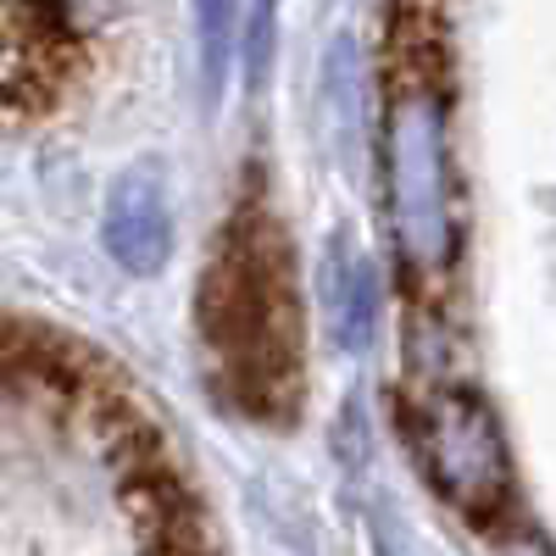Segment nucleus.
Segmentation results:
<instances>
[{"instance_id":"nucleus-7","label":"nucleus","mask_w":556,"mask_h":556,"mask_svg":"<svg viewBox=\"0 0 556 556\" xmlns=\"http://www.w3.org/2000/svg\"><path fill=\"white\" fill-rule=\"evenodd\" d=\"M367 290H374V285H367L362 267H340V285H334L329 306H334V329L345 334V345L367 340V312H374V295H367Z\"/></svg>"},{"instance_id":"nucleus-6","label":"nucleus","mask_w":556,"mask_h":556,"mask_svg":"<svg viewBox=\"0 0 556 556\" xmlns=\"http://www.w3.org/2000/svg\"><path fill=\"white\" fill-rule=\"evenodd\" d=\"M235 17H240V0H195V45H201V84H206V101L223 96L228 51H235Z\"/></svg>"},{"instance_id":"nucleus-4","label":"nucleus","mask_w":556,"mask_h":556,"mask_svg":"<svg viewBox=\"0 0 556 556\" xmlns=\"http://www.w3.org/2000/svg\"><path fill=\"white\" fill-rule=\"evenodd\" d=\"M440 123L429 96H406L390 117V190L395 223L417 256L440 251Z\"/></svg>"},{"instance_id":"nucleus-5","label":"nucleus","mask_w":556,"mask_h":556,"mask_svg":"<svg viewBox=\"0 0 556 556\" xmlns=\"http://www.w3.org/2000/svg\"><path fill=\"white\" fill-rule=\"evenodd\" d=\"M106 251L117 256V267L128 273H156L167 262L173 245V217H167V184L156 167H128L112 184V201H106Z\"/></svg>"},{"instance_id":"nucleus-8","label":"nucleus","mask_w":556,"mask_h":556,"mask_svg":"<svg viewBox=\"0 0 556 556\" xmlns=\"http://www.w3.org/2000/svg\"><path fill=\"white\" fill-rule=\"evenodd\" d=\"M273 7L278 0H251V34H245V62H251V78L267 73L273 62Z\"/></svg>"},{"instance_id":"nucleus-1","label":"nucleus","mask_w":556,"mask_h":556,"mask_svg":"<svg viewBox=\"0 0 556 556\" xmlns=\"http://www.w3.org/2000/svg\"><path fill=\"white\" fill-rule=\"evenodd\" d=\"M201 329L245 412H290V390L301 384V312L285 240L262 206H240L223 228L217 267L201 285Z\"/></svg>"},{"instance_id":"nucleus-2","label":"nucleus","mask_w":556,"mask_h":556,"mask_svg":"<svg viewBox=\"0 0 556 556\" xmlns=\"http://www.w3.org/2000/svg\"><path fill=\"white\" fill-rule=\"evenodd\" d=\"M89 0H0V117L34 112L84 62Z\"/></svg>"},{"instance_id":"nucleus-3","label":"nucleus","mask_w":556,"mask_h":556,"mask_svg":"<svg viewBox=\"0 0 556 556\" xmlns=\"http://www.w3.org/2000/svg\"><path fill=\"white\" fill-rule=\"evenodd\" d=\"M424 456L440 490L468 506V513H490L506 495V462L490 417L479 412L473 395H434L424 412Z\"/></svg>"}]
</instances>
